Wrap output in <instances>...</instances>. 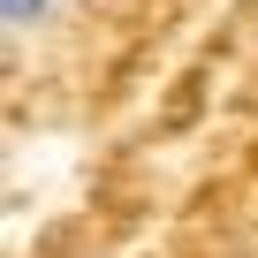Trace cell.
Listing matches in <instances>:
<instances>
[{"instance_id":"6da1fadb","label":"cell","mask_w":258,"mask_h":258,"mask_svg":"<svg viewBox=\"0 0 258 258\" xmlns=\"http://www.w3.org/2000/svg\"><path fill=\"white\" fill-rule=\"evenodd\" d=\"M53 8H61V0H53Z\"/></svg>"}]
</instances>
